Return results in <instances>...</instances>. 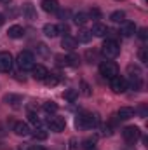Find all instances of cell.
<instances>
[{
  "label": "cell",
  "mask_w": 148,
  "mask_h": 150,
  "mask_svg": "<svg viewBox=\"0 0 148 150\" xmlns=\"http://www.w3.org/2000/svg\"><path fill=\"white\" fill-rule=\"evenodd\" d=\"M99 124V115L98 113H82L75 119V126L78 129H91Z\"/></svg>",
  "instance_id": "6da1fadb"
},
{
  "label": "cell",
  "mask_w": 148,
  "mask_h": 150,
  "mask_svg": "<svg viewBox=\"0 0 148 150\" xmlns=\"http://www.w3.org/2000/svg\"><path fill=\"white\" fill-rule=\"evenodd\" d=\"M118 52H120V47H118L117 40H113V38H106V40L103 42V45H101V54H103L106 59H113V58H117Z\"/></svg>",
  "instance_id": "7a4b0ae2"
},
{
  "label": "cell",
  "mask_w": 148,
  "mask_h": 150,
  "mask_svg": "<svg viewBox=\"0 0 148 150\" xmlns=\"http://www.w3.org/2000/svg\"><path fill=\"white\" fill-rule=\"evenodd\" d=\"M18 67H19V70H23V72H26V70H32L33 68V65H35V56L30 52V51H23V52H19V56H18Z\"/></svg>",
  "instance_id": "3957f363"
},
{
  "label": "cell",
  "mask_w": 148,
  "mask_h": 150,
  "mask_svg": "<svg viewBox=\"0 0 148 150\" xmlns=\"http://www.w3.org/2000/svg\"><path fill=\"white\" fill-rule=\"evenodd\" d=\"M99 74L103 75L105 79H113L115 75H118V67H117V63H113V61H103L101 65H99Z\"/></svg>",
  "instance_id": "277c9868"
},
{
  "label": "cell",
  "mask_w": 148,
  "mask_h": 150,
  "mask_svg": "<svg viewBox=\"0 0 148 150\" xmlns=\"http://www.w3.org/2000/svg\"><path fill=\"white\" fill-rule=\"evenodd\" d=\"M122 136H124V140H125V142L134 143V142H138V140H140L141 131H140V127H136V126H127V127H124V129H122Z\"/></svg>",
  "instance_id": "5b68a950"
},
{
  "label": "cell",
  "mask_w": 148,
  "mask_h": 150,
  "mask_svg": "<svg viewBox=\"0 0 148 150\" xmlns=\"http://www.w3.org/2000/svg\"><path fill=\"white\" fill-rule=\"evenodd\" d=\"M110 89L115 93V94H120L127 89V80L120 75H115L113 79H110Z\"/></svg>",
  "instance_id": "8992f818"
},
{
  "label": "cell",
  "mask_w": 148,
  "mask_h": 150,
  "mask_svg": "<svg viewBox=\"0 0 148 150\" xmlns=\"http://www.w3.org/2000/svg\"><path fill=\"white\" fill-rule=\"evenodd\" d=\"M49 127H51V131H54V133L65 131V127H66L65 117H51V119H49Z\"/></svg>",
  "instance_id": "52a82bcc"
},
{
  "label": "cell",
  "mask_w": 148,
  "mask_h": 150,
  "mask_svg": "<svg viewBox=\"0 0 148 150\" xmlns=\"http://www.w3.org/2000/svg\"><path fill=\"white\" fill-rule=\"evenodd\" d=\"M12 68V56L7 51L0 52V72H9Z\"/></svg>",
  "instance_id": "ba28073f"
},
{
  "label": "cell",
  "mask_w": 148,
  "mask_h": 150,
  "mask_svg": "<svg viewBox=\"0 0 148 150\" xmlns=\"http://www.w3.org/2000/svg\"><path fill=\"white\" fill-rule=\"evenodd\" d=\"M117 117H118V120H129V119L134 117V108H131V107H120L118 112H117Z\"/></svg>",
  "instance_id": "9c48e42d"
},
{
  "label": "cell",
  "mask_w": 148,
  "mask_h": 150,
  "mask_svg": "<svg viewBox=\"0 0 148 150\" xmlns=\"http://www.w3.org/2000/svg\"><path fill=\"white\" fill-rule=\"evenodd\" d=\"M47 74L49 72H47V68L44 65H33V68H32V75H33L35 80H44Z\"/></svg>",
  "instance_id": "30bf717a"
},
{
  "label": "cell",
  "mask_w": 148,
  "mask_h": 150,
  "mask_svg": "<svg viewBox=\"0 0 148 150\" xmlns=\"http://www.w3.org/2000/svg\"><path fill=\"white\" fill-rule=\"evenodd\" d=\"M14 133H16L18 136H28V134H30V126H28L26 122L19 120V122L14 124Z\"/></svg>",
  "instance_id": "8fae6325"
},
{
  "label": "cell",
  "mask_w": 148,
  "mask_h": 150,
  "mask_svg": "<svg viewBox=\"0 0 148 150\" xmlns=\"http://www.w3.org/2000/svg\"><path fill=\"white\" fill-rule=\"evenodd\" d=\"M42 9L45 11V12H58L59 11V4H58V0H42Z\"/></svg>",
  "instance_id": "7c38bea8"
},
{
  "label": "cell",
  "mask_w": 148,
  "mask_h": 150,
  "mask_svg": "<svg viewBox=\"0 0 148 150\" xmlns=\"http://www.w3.org/2000/svg\"><path fill=\"white\" fill-rule=\"evenodd\" d=\"M77 45H78V42H77V38L72 37V35H65L63 40H61V47H65L66 51H73Z\"/></svg>",
  "instance_id": "4fadbf2b"
},
{
  "label": "cell",
  "mask_w": 148,
  "mask_h": 150,
  "mask_svg": "<svg viewBox=\"0 0 148 150\" xmlns=\"http://www.w3.org/2000/svg\"><path fill=\"white\" fill-rule=\"evenodd\" d=\"M23 16L25 18H28V19H37V11H35V7H33V4H25L23 5Z\"/></svg>",
  "instance_id": "5bb4252c"
},
{
  "label": "cell",
  "mask_w": 148,
  "mask_h": 150,
  "mask_svg": "<svg viewBox=\"0 0 148 150\" xmlns=\"http://www.w3.org/2000/svg\"><path fill=\"white\" fill-rule=\"evenodd\" d=\"M91 33L96 35V37H105V35L108 33V28H106V25H103V23H94Z\"/></svg>",
  "instance_id": "9a60e30c"
},
{
  "label": "cell",
  "mask_w": 148,
  "mask_h": 150,
  "mask_svg": "<svg viewBox=\"0 0 148 150\" xmlns=\"http://www.w3.org/2000/svg\"><path fill=\"white\" fill-rule=\"evenodd\" d=\"M23 33H25V30H23V26H19V25H12V26L9 28V32H7V35L11 38H21Z\"/></svg>",
  "instance_id": "2e32d148"
},
{
  "label": "cell",
  "mask_w": 148,
  "mask_h": 150,
  "mask_svg": "<svg viewBox=\"0 0 148 150\" xmlns=\"http://www.w3.org/2000/svg\"><path fill=\"white\" fill-rule=\"evenodd\" d=\"M44 35L49 37V38L58 37V35H59V33H58V26H56V25H51V23L44 25Z\"/></svg>",
  "instance_id": "e0dca14e"
},
{
  "label": "cell",
  "mask_w": 148,
  "mask_h": 150,
  "mask_svg": "<svg viewBox=\"0 0 148 150\" xmlns=\"http://www.w3.org/2000/svg\"><path fill=\"white\" fill-rule=\"evenodd\" d=\"M92 40V33L91 30H80L78 35H77V42H82V44H89Z\"/></svg>",
  "instance_id": "ac0fdd59"
},
{
  "label": "cell",
  "mask_w": 148,
  "mask_h": 150,
  "mask_svg": "<svg viewBox=\"0 0 148 150\" xmlns=\"http://www.w3.org/2000/svg\"><path fill=\"white\" fill-rule=\"evenodd\" d=\"M124 37H131V35H134L136 33V25L134 23H124V26H122V32H120Z\"/></svg>",
  "instance_id": "d6986e66"
},
{
  "label": "cell",
  "mask_w": 148,
  "mask_h": 150,
  "mask_svg": "<svg viewBox=\"0 0 148 150\" xmlns=\"http://www.w3.org/2000/svg\"><path fill=\"white\" fill-rule=\"evenodd\" d=\"M4 101L9 103V105H12V107H18L23 101V98L19 94H7V96H4Z\"/></svg>",
  "instance_id": "ffe728a7"
},
{
  "label": "cell",
  "mask_w": 148,
  "mask_h": 150,
  "mask_svg": "<svg viewBox=\"0 0 148 150\" xmlns=\"http://www.w3.org/2000/svg\"><path fill=\"white\" fill-rule=\"evenodd\" d=\"M110 19L113 23H125V12L124 11H115V12H111Z\"/></svg>",
  "instance_id": "44dd1931"
},
{
  "label": "cell",
  "mask_w": 148,
  "mask_h": 150,
  "mask_svg": "<svg viewBox=\"0 0 148 150\" xmlns=\"http://www.w3.org/2000/svg\"><path fill=\"white\" fill-rule=\"evenodd\" d=\"M73 21H75V25H78V26H84V25L89 21V16H87L85 12H78V14H75Z\"/></svg>",
  "instance_id": "7402d4cb"
},
{
  "label": "cell",
  "mask_w": 148,
  "mask_h": 150,
  "mask_svg": "<svg viewBox=\"0 0 148 150\" xmlns=\"http://www.w3.org/2000/svg\"><path fill=\"white\" fill-rule=\"evenodd\" d=\"M63 98L68 100V101H75V100L78 98V91H77V89H68V91L63 93Z\"/></svg>",
  "instance_id": "603a6c76"
},
{
  "label": "cell",
  "mask_w": 148,
  "mask_h": 150,
  "mask_svg": "<svg viewBox=\"0 0 148 150\" xmlns=\"http://www.w3.org/2000/svg\"><path fill=\"white\" fill-rule=\"evenodd\" d=\"M44 82H45V86H49V87H54V86H58V77L52 74H47L45 75V79H44Z\"/></svg>",
  "instance_id": "cb8c5ba5"
},
{
  "label": "cell",
  "mask_w": 148,
  "mask_h": 150,
  "mask_svg": "<svg viewBox=\"0 0 148 150\" xmlns=\"http://www.w3.org/2000/svg\"><path fill=\"white\" fill-rule=\"evenodd\" d=\"M127 86H131L134 91H140V89H141V86H143V82H141V77H131V82H129Z\"/></svg>",
  "instance_id": "d4e9b609"
},
{
  "label": "cell",
  "mask_w": 148,
  "mask_h": 150,
  "mask_svg": "<svg viewBox=\"0 0 148 150\" xmlns=\"http://www.w3.org/2000/svg\"><path fill=\"white\" fill-rule=\"evenodd\" d=\"M94 145H96V138L94 136L92 138H85L82 142V149L84 150H94Z\"/></svg>",
  "instance_id": "484cf974"
},
{
  "label": "cell",
  "mask_w": 148,
  "mask_h": 150,
  "mask_svg": "<svg viewBox=\"0 0 148 150\" xmlns=\"http://www.w3.org/2000/svg\"><path fill=\"white\" fill-rule=\"evenodd\" d=\"M32 134H33L35 140H45V138H47V131H45L44 127H35V131H33Z\"/></svg>",
  "instance_id": "4316f807"
},
{
  "label": "cell",
  "mask_w": 148,
  "mask_h": 150,
  "mask_svg": "<svg viewBox=\"0 0 148 150\" xmlns=\"http://www.w3.org/2000/svg\"><path fill=\"white\" fill-rule=\"evenodd\" d=\"M127 74L131 75V77H141V68L136 67V65H129L127 67Z\"/></svg>",
  "instance_id": "83f0119b"
},
{
  "label": "cell",
  "mask_w": 148,
  "mask_h": 150,
  "mask_svg": "<svg viewBox=\"0 0 148 150\" xmlns=\"http://www.w3.org/2000/svg\"><path fill=\"white\" fill-rule=\"evenodd\" d=\"M35 51H37V54H40L42 58H47V56H49V47H47L45 44H38Z\"/></svg>",
  "instance_id": "f1b7e54d"
},
{
  "label": "cell",
  "mask_w": 148,
  "mask_h": 150,
  "mask_svg": "<svg viewBox=\"0 0 148 150\" xmlns=\"http://www.w3.org/2000/svg\"><path fill=\"white\" fill-rule=\"evenodd\" d=\"M44 110H45L47 113H54L56 110H58V105H56L54 101H47V103L44 105Z\"/></svg>",
  "instance_id": "f546056e"
},
{
  "label": "cell",
  "mask_w": 148,
  "mask_h": 150,
  "mask_svg": "<svg viewBox=\"0 0 148 150\" xmlns=\"http://www.w3.org/2000/svg\"><path fill=\"white\" fill-rule=\"evenodd\" d=\"M138 58H140V61H141V63H148V51H147V47L140 49V52H138Z\"/></svg>",
  "instance_id": "4dcf8cb0"
},
{
  "label": "cell",
  "mask_w": 148,
  "mask_h": 150,
  "mask_svg": "<svg viewBox=\"0 0 148 150\" xmlns=\"http://www.w3.org/2000/svg\"><path fill=\"white\" fill-rule=\"evenodd\" d=\"M80 87H82V94H84V96H91V94H92V91H91V87H89L87 82L82 80V82H80Z\"/></svg>",
  "instance_id": "1f68e13d"
},
{
  "label": "cell",
  "mask_w": 148,
  "mask_h": 150,
  "mask_svg": "<svg viewBox=\"0 0 148 150\" xmlns=\"http://www.w3.org/2000/svg\"><path fill=\"white\" fill-rule=\"evenodd\" d=\"M66 61H68V67H78V63H80V59H78V56H66Z\"/></svg>",
  "instance_id": "d6a6232c"
},
{
  "label": "cell",
  "mask_w": 148,
  "mask_h": 150,
  "mask_svg": "<svg viewBox=\"0 0 148 150\" xmlns=\"http://www.w3.org/2000/svg\"><path fill=\"white\" fill-rule=\"evenodd\" d=\"M58 33H63V35H68V33H70V28H68V25H66V23H63V25H59V26H58Z\"/></svg>",
  "instance_id": "836d02e7"
},
{
  "label": "cell",
  "mask_w": 148,
  "mask_h": 150,
  "mask_svg": "<svg viewBox=\"0 0 148 150\" xmlns=\"http://www.w3.org/2000/svg\"><path fill=\"white\" fill-rule=\"evenodd\" d=\"M28 119H30V122H33L35 126H38V124H40V119L37 117V113H35V112H30V113H28Z\"/></svg>",
  "instance_id": "e575fe53"
},
{
  "label": "cell",
  "mask_w": 148,
  "mask_h": 150,
  "mask_svg": "<svg viewBox=\"0 0 148 150\" xmlns=\"http://www.w3.org/2000/svg\"><path fill=\"white\" fill-rule=\"evenodd\" d=\"M56 59H58V65H59V67H68L66 56H56Z\"/></svg>",
  "instance_id": "d590c367"
},
{
  "label": "cell",
  "mask_w": 148,
  "mask_h": 150,
  "mask_svg": "<svg viewBox=\"0 0 148 150\" xmlns=\"http://www.w3.org/2000/svg\"><path fill=\"white\" fill-rule=\"evenodd\" d=\"M138 37L141 38V40H147V38H148V30H147V28H141V30L138 32Z\"/></svg>",
  "instance_id": "8d00e7d4"
},
{
  "label": "cell",
  "mask_w": 148,
  "mask_h": 150,
  "mask_svg": "<svg viewBox=\"0 0 148 150\" xmlns=\"http://www.w3.org/2000/svg\"><path fill=\"white\" fill-rule=\"evenodd\" d=\"M70 150H78V143H77V140L75 138H72L70 140V147H68Z\"/></svg>",
  "instance_id": "74e56055"
},
{
  "label": "cell",
  "mask_w": 148,
  "mask_h": 150,
  "mask_svg": "<svg viewBox=\"0 0 148 150\" xmlns=\"http://www.w3.org/2000/svg\"><path fill=\"white\" fill-rule=\"evenodd\" d=\"M89 16H91V18H96V19H98V18L101 16V12H99L98 9H91V12H89Z\"/></svg>",
  "instance_id": "f35d334b"
},
{
  "label": "cell",
  "mask_w": 148,
  "mask_h": 150,
  "mask_svg": "<svg viewBox=\"0 0 148 150\" xmlns=\"http://www.w3.org/2000/svg\"><path fill=\"white\" fill-rule=\"evenodd\" d=\"M101 131H103V134H105V136H110V134H111V127H110V126H103V127H101Z\"/></svg>",
  "instance_id": "ab89813d"
},
{
  "label": "cell",
  "mask_w": 148,
  "mask_h": 150,
  "mask_svg": "<svg viewBox=\"0 0 148 150\" xmlns=\"http://www.w3.org/2000/svg\"><path fill=\"white\" fill-rule=\"evenodd\" d=\"M68 14H70V12H68V11H59V18H61V19H63V21H65V19H66V18H68Z\"/></svg>",
  "instance_id": "60d3db41"
},
{
  "label": "cell",
  "mask_w": 148,
  "mask_h": 150,
  "mask_svg": "<svg viewBox=\"0 0 148 150\" xmlns=\"http://www.w3.org/2000/svg\"><path fill=\"white\" fill-rule=\"evenodd\" d=\"M85 56H87V59H91V63H92V59H94V56H96V54H94V52H91V51H87V52H85Z\"/></svg>",
  "instance_id": "b9f144b4"
},
{
  "label": "cell",
  "mask_w": 148,
  "mask_h": 150,
  "mask_svg": "<svg viewBox=\"0 0 148 150\" xmlns=\"http://www.w3.org/2000/svg\"><path fill=\"white\" fill-rule=\"evenodd\" d=\"M30 150H45V149H44V147H40V145H32Z\"/></svg>",
  "instance_id": "7bdbcfd3"
},
{
  "label": "cell",
  "mask_w": 148,
  "mask_h": 150,
  "mask_svg": "<svg viewBox=\"0 0 148 150\" xmlns=\"http://www.w3.org/2000/svg\"><path fill=\"white\" fill-rule=\"evenodd\" d=\"M4 23H5V16H4V14H2V12H0V26H2V25H4Z\"/></svg>",
  "instance_id": "ee69618b"
},
{
  "label": "cell",
  "mask_w": 148,
  "mask_h": 150,
  "mask_svg": "<svg viewBox=\"0 0 148 150\" xmlns=\"http://www.w3.org/2000/svg\"><path fill=\"white\" fill-rule=\"evenodd\" d=\"M0 2H2L4 5H9V4H11V0H0Z\"/></svg>",
  "instance_id": "f6af8a7d"
}]
</instances>
